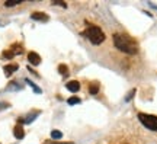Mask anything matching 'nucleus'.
<instances>
[{
    "label": "nucleus",
    "mask_w": 157,
    "mask_h": 144,
    "mask_svg": "<svg viewBox=\"0 0 157 144\" xmlns=\"http://www.w3.org/2000/svg\"><path fill=\"white\" fill-rule=\"evenodd\" d=\"M113 44L119 51L129 54V56H134L138 53V42L127 33H115L113 35Z\"/></svg>",
    "instance_id": "f257e3e1"
},
{
    "label": "nucleus",
    "mask_w": 157,
    "mask_h": 144,
    "mask_svg": "<svg viewBox=\"0 0 157 144\" xmlns=\"http://www.w3.org/2000/svg\"><path fill=\"white\" fill-rule=\"evenodd\" d=\"M82 35L86 37L92 44H95V45H99L105 41V33H103V31H102L99 26H96V25H89V26L82 32Z\"/></svg>",
    "instance_id": "f03ea898"
},
{
    "label": "nucleus",
    "mask_w": 157,
    "mask_h": 144,
    "mask_svg": "<svg viewBox=\"0 0 157 144\" xmlns=\"http://www.w3.org/2000/svg\"><path fill=\"white\" fill-rule=\"evenodd\" d=\"M138 119L146 128L151 131H157V116L148 115V114H138Z\"/></svg>",
    "instance_id": "7ed1b4c3"
},
{
    "label": "nucleus",
    "mask_w": 157,
    "mask_h": 144,
    "mask_svg": "<svg viewBox=\"0 0 157 144\" xmlns=\"http://www.w3.org/2000/svg\"><path fill=\"white\" fill-rule=\"evenodd\" d=\"M22 53H23L22 45H21V44H13L9 50L3 51V54H2V56L5 57V58H12V57L17 56V54H22Z\"/></svg>",
    "instance_id": "20e7f679"
},
{
    "label": "nucleus",
    "mask_w": 157,
    "mask_h": 144,
    "mask_svg": "<svg viewBox=\"0 0 157 144\" xmlns=\"http://www.w3.org/2000/svg\"><path fill=\"white\" fill-rule=\"evenodd\" d=\"M39 114H41V112H39V111H32V112H31V114H28V115H26V116H22V118H19L17 121L21 122V124H31V122L34 121V119H35V118H36V116L39 115Z\"/></svg>",
    "instance_id": "39448f33"
},
{
    "label": "nucleus",
    "mask_w": 157,
    "mask_h": 144,
    "mask_svg": "<svg viewBox=\"0 0 157 144\" xmlns=\"http://www.w3.org/2000/svg\"><path fill=\"white\" fill-rule=\"evenodd\" d=\"M31 18H32L34 21H39V22H48V21H50L48 15L44 13V12H34V13L31 15Z\"/></svg>",
    "instance_id": "423d86ee"
},
{
    "label": "nucleus",
    "mask_w": 157,
    "mask_h": 144,
    "mask_svg": "<svg viewBox=\"0 0 157 144\" xmlns=\"http://www.w3.org/2000/svg\"><path fill=\"white\" fill-rule=\"evenodd\" d=\"M28 60H29V63H31L32 66H38L39 63H41V57H39L36 53L31 51V53L28 54Z\"/></svg>",
    "instance_id": "0eeeda50"
},
{
    "label": "nucleus",
    "mask_w": 157,
    "mask_h": 144,
    "mask_svg": "<svg viewBox=\"0 0 157 144\" xmlns=\"http://www.w3.org/2000/svg\"><path fill=\"white\" fill-rule=\"evenodd\" d=\"M13 135H15L17 140H22L23 137H25V131H23L22 125H16V127L13 128Z\"/></svg>",
    "instance_id": "6e6552de"
},
{
    "label": "nucleus",
    "mask_w": 157,
    "mask_h": 144,
    "mask_svg": "<svg viewBox=\"0 0 157 144\" xmlns=\"http://www.w3.org/2000/svg\"><path fill=\"white\" fill-rule=\"evenodd\" d=\"M17 68H19V67H17V64H7V66H5V68H3V70H5V74L9 77V76H12L13 73L16 72Z\"/></svg>",
    "instance_id": "1a4fd4ad"
},
{
    "label": "nucleus",
    "mask_w": 157,
    "mask_h": 144,
    "mask_svg": "<svg viewBox=\"0 0 157 144\" xmlns=\"http://www.w3.org/2000/svg\"><path fill=\"white\" fill-rule=\"evenodd\" d=\"M66 88L68 89V90H70V92H73V93H76V92H77L78 89H80V83H78V82H68L67 84H66Z\"/></svg>",
    "instance_id": "9d476101"
},
{
    "label": "nucleus",
    "mask_w": 157,
    "mask_h": 144,
    "mask_svg": "<svg viewBox=\"0 0 157 144\" xmlns=\"http://www.w3.org/2000/svg\"><path fill=\"white\" fill-rule=\"evenodd\" d=\"M22 3V0H6L5 2V6L6 7H12V6H17Z\"/></svg>",
    "instance_id": "9b49d317"
},
{
    "label": "nucleus",
    "mask_w": 157,
    "mask_h": 144,
    "mask_svg": "<svg viewBox=\"0 0 157 144\" xmlns=\"http://www.w3.org/2000/svg\"><path fill=\"white\" fill-rule=\"evenodd\" d=\"M58 72H60L61 76H68V67L66 64H60L58 66Z\"/></svg>",
    "instance_id": "f8f14e48"
},
{
    "label": "nucleus",
    "mask_w": 157,
    "mask_h": 144,
    "mask_svg": "<svg viewBox=\"0 0 157 144\" xmlns=\"http://www.w3.org/2000/svg\"><path fill=\"white\" fill-rule=\"evenodd\" d=\"M89 92H90V95H96L98 92H99V84L98 83H90Z\"/></svg>",
    "instance_id": "ddd939ff"
},
{
    "label": "nucleus",
    "mask_w": 157,
    "mask_h": 144,
    "mask_svg": "<svg viewBox=\"0 0 157 144\" xmlns=\"http://www.w3.org/2000/svg\"><path fill=\"white\" fill-rule=\"evenodd\" d=\"M25 82H26V83H28L29 86H31V88L34 89V92H35V93H41V89H39L38 86H35V83H34V82H31V80H29V79H26V80H25Z\"/></svg>",
    "instance_id": "4468645a"
},
{
    "label": "nucleus",
    "mask_w": 157,
    "mask_h": 144,
    "mask_svg": "<svg viewBox=\"0 0 157 144\" xmlns=\"http://www.w3.org/2000/svg\"><path fill=\"white\" fill-rule=\"evenodd\" d=\"M51 137H52L54 140H58V138H61L63 137V134L60 133V131H57V130H52V131H51Z\"/></svg>",
    "instance_id": "2eb2a0df"
},
{
    "label": "nucleus",
    "mask_w": 157,
    "mask_h": 144,
    "mask_svg": "<svg viewBox=\"0 0 157 144\" xmlns=\"http://www.w3.org/2000/svg\"><path fill=\"white\" fill-rule=\"evenodd\" d=\"M67 102H68V105H76V103H80V99L76 98V96H73V98H70Z\"/></svg>",
    "instance_id": "dca6fc26"
},
{
    "label": "nucleus",
    "mask_w": 157,
    "mask_h": 144,
    "mask_svg": "<svg viewBox=\"0 0 157 144\" xmlns=\"http://www.w3.org/2000/svg\"><path fill=\"white\" fill-rule=\"evenodd\" d=\"M10 105L7 102H0V111H5V109H9Z\"/></svg>",
    "instance_id": "f3484780"
},
{
    "label": "nucleus",
    "mask_w": 157,
    "mask_h": 144,
    "mask_svg": "<svg viewBox=\"0 0 157 144\" xmlns=\"http://www.w3.org/2000/svg\"><path fill=\"white\" fill-rule=\"evenodd\" d=\"M134 95H135V89H132V90H131V92L128 93V96L125 98V102H129V100H131L132 98H134Z\"/></svg>",
    "instance_id": "a211bd4d"
},
{
    "label": "nucleus",
    "mask_w": 157,
    "mask_h": 144,
    "mask_svg": "<svg viewBox=\"0 0 157 144\" xmlns=\"http://www.w3.org/2000/svg\"><path fill=\"white\" fill-rule=\"evenodd\" d=\"M52 5L61 6V7H67V5H66V3H63V2H60V0H56V2H52Z\"/></svg>",
    "instance_id": "6ab92c4d"
},
{
    "label": "nucleus",
    "mask_w": 157,
    "mask_h": 144,
    "mask_svg": "<svg viewBox=\"0 0 157 144\" xmlns=\"http://www.w3.org/2000/svg\"><path fill=\"white\" fill-rule=\"evenodd\" d=\"M44 144H73L71 141H68V143H60V141H47Z\"/></svg>",
    "instance_id": "aec40b11"
}]
</instances>
